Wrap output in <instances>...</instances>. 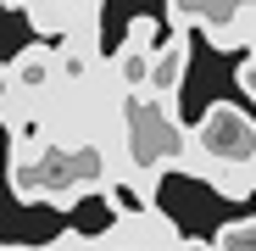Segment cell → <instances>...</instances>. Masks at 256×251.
<instances>
[{"label": "cell", "mask_w": 256, "mask_h": 251, "mask_svg": "<svg viewBox=\"0 0 256 251\" xmlns=\"http://www.w3.org/2000/svg\"><path fill=\"white\" fill-rule=\"evenodd\" d=\"M50 251H90V240L67 229V234H56V240H50Z\"/></svg>", "instance_id": "52a82bcc"}, {"label": "cell", "mask_w": 256, "mask_h": 251, "mask_svg": "<svg viewBox=\"0 0 256 251\" xmlns=\"http://www.w3.org/2000/svg\"><path fill=\"white\" fill-rule=\"evenodd\" d=\"M6 184L22 206H56L72 212L84 195L117 190V167L100 145H45V140H12Z\"/></svg>", "instance_id": "6da1fadb"}, {"label": "cell", "mask_w": 256, "mask_h": 251, "mask_svg": "<svg viewBox=\"0 0 256 251\" xmlns=\"http://www.w3.org/2000/svg\"><path fill=\"white\" fill-rule=\"evenodd\" d=\"M6 73H12V90H17L22 101H45V95L62 90V73H56V51H50V45L17 51V56L6 62Z\"/></svg>", "instance_id": "3957f363"}, {"label": "cell", "mask_w": 256, "mask_h": 251, "mask_svg": "<svg viewBox=\"0 0 256 251\" xmlns=\"http://www.w3.org/2000/svg\"><path fill=\"white\" fill-rule=\"evenodd\" d=\"M234 84H240V90H245V95L256 101V56H245V62L234 67Z\"/></svg>", "instance_id": "8992f818"}, {"label": "cell", "mask_w": 256, "mask_h": 251, "mask_svg": "<svg viewBox=\"0 0 256 251\" xmlns=\"http://www.w3.org/2000/svg\"><path fill=\"white\" fill-rule=\"evenodd\" d=\"M184 73H190V34H184V28H173L167 39H156V51H150L145 95H150V101H178Z\"/></svg>", "instance_id": "7a4b0ae2"}, {"label": "cell", "mask_w": 256, "mask_h": 251, "mask_svg": "<svg viewBox=\"0 0 256 251\" xmlns=\"http://www.w3.org/2000/svg\"><path fill=\"white\" fill-rule=\"evenodd\" d=\"M245 51H250V56H256V23H250V39H245Z\"/></svg>", "instance_id": "9c48e42d"}, {"label": "cell", "mask_w": 256, "mask_h": 251, "mask_svg": "<svg viewBox=\"0 0 256 251\" xmlns=\"http://www.w3.org/2000/svg\"><path fill=\"white\" fill-rule=\"evenodd\" d=\"M212 251H256V218H234L218 229V240H206Z\"/></svg>", "instance_id": "5b68a950"}, {"label": "cell", "mask_w": 256, "mask_h": 251, "mask_svg": "<svg viewBox=\"0 0 256 251\" xmlns=\"http://www.w3.org/2000/svg\"><path fill=\"white\" fill-rule=\"evenodd\" d=\"M178 251H212V245H206V240H184Z\"/></svg>", "instance_id": "ba28073f"}, {"label": "cell", "mask_w": 256, "mask_h": 251, "mask_svg": "<svg viewBox=\"0 0 256 251\" xmlns=\"http://www.w3.org/2000/svg\"><path fill=\"white\" fill-rule=\"evenodd\" d=\"M22 17L34 23L39 45H50V39H67L72 23L84 17V0H34V6H22Z\"/></svg>", "instance_id": "277c9868"}]
</instances>
